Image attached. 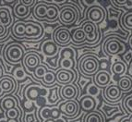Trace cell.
<instances>
[{
	"label": "cell",
	"mask_w": 132,
	"mask_h": 122,
	"mask_svg": "<svg viewBox=\"0 0 132 122\" xmlns=\"http://www.w3.org/2000/svg\"><path fill=\"white\" fill-rule=\"evenodd\" d=\"M122 59L123 62L125 63L127 66L128 64H131L132 62V49H128V51H126L125 53L122 55Z\"/></svg>",
	"instance_id": "obj_42"
},
{
	"label": "cell",
	"mask_w": 132,
	"mask_h": 122,
	"mask_svg": "<svg viewBox=\"0 0 132 122\" xmlns=\"http://www.w3.org/2000/svg\"><path fill=\"white\" fill-rule=\"evenodd\" d=\"M9 36V30L4 25L0 24V42H6Z\"/></svg>",
	"instance_id": "obj_41"
},
{
	"label": "cell",
	"mask_w": 132,
	"mask_h": 122,
	"mask_svg": "<svg viewBox=\"0 0 132 122\" xmlns=\"http://www.w3.org/2000/svg\"><path fill=\"white\" fill-rule=\"evenodd\" d=\"M124 7H126L127 9H132V0H127V3L124 6Z\"/></svg>",
	"instance_id": "obj_48"
},
{
	"label": "cell",
	"mask_w": 132,
	"mask_h": 122,
	"mask_svg": "<svg viewBox=\"0 0 132 122\" xmlns=\"http://www.w3.org/2000/svg\"><path fill=\"white\" fill-rule=\"evenodd\" d=\"M22 111L18 107H13V108L9 109L6 111V118L7 119H19L20 117H21Z\"/></svg>",
	"instance_id": "obj_34"
},
{
	"label": "cell",
	"mask_w": 132,
	"mask_h": 122,
	"mask_svg": "<svg viewBox=\"0 0 132 122\" xmlns=\"http://www.w3.org/2000/svg\"><path fill=\"white\" fill-rule=\"evenodd\" d=\"M122 107H123L124 114L128 117V114H132V94H128L122 100Z\"/></svg>",
	"instance_id": "obj_32"
},
{
	"label": "cell",
	"mask_w": 132,
	"mask_h": 122,
	"mask_svg": "<svg viewBox=\"0 0 132 122\" xmlns=\"http://www.w3.org/2000/svg\"><path fill=\"white\" fill-rule=\"evenodd\" d=\"M58 108L61 111L62 115H64L67 118H75L80 110L77 100H67L60 104Z\"/></svg>",
	"instance_id": "obj_9"
},
{
	"label": "cell",
	"mask_w": 132,
	"mask_h": 122,
	"mask_svg": "<svg viewBox=\"0 0 132 122\" xmlns=\"http://www.w3.org/2000/svg\"><path fill=\"white\" fill-rule=\"evenodd\" d=\"M25 25L26 23L23 22L22 20L15 22L11 28V32L13 34L14 37L18 38V39H22L25 32Z\"/></svg>",
	"instance_id": "obj_27"
},
{
	"label": "cell",
	"mask_w": 132,
	"mask_h": 122,
	"mask_svg": "<svg viewBox=\"0 0 132 122\" xmlns=\"http://www.w3.org/2000/svg\"><path fill=\"white\" fill-rule=\"evenodd\" d=\"M101 110L103 113H104L105 117L112 118L117 113H119V107L118 105H111V104H104L102 105Z\"/></svg>",
	"instance_id": "obj_30"
},
{
	"label": "cell",
	"mask_w": 132,
	"mask_h": 122,
	"mask_svg": "<svg viewBox=\"0 0 132 122\" xmlns=\"http://www.w3.org/2000/svg\"><path fill=\"white\" fill-rule=\"evenodd\" d=\"M127 45L120 37L109 36L103 42V51L109 56L123 55L126 52Z\"/></svg>",
	"instance_id": "obj_3"
},
{
	"label": "cell",
	"mask_w": 132,
	"mask_h": 122,
	"mask_svg": "<svg viewBox=\"0 0 132 122\" xmlns=\"http://www.w3.org/2000/svg\"><path fill=\"white\" fill-rule=\"evenodd\" d=\"M43 83L46 87H50L52 85L55 84V82H56L55 80V72L53 70H48L42 79Z\"/></svg>",
	"instance_id": "obj_33"
},
{
	"label": "cell",
	"mask_w": 132,
	"mask_h": 122,
	"mask_svg": "<svg viewBox=\"0 0 132 122\" xmlns=\"http://www.w3.org/2000/svg\"><path fill=\"white\" fill-rule=\"evenodd\" d=\"M44 122H55V120H54V119H47V120H44Z\"/></svg>",
	"instance_id": "obj_53"
},
{
	"label": "cell",
	"mask_w": 132,
	"mask_h": 122,
	"mask_svg": "<svg viewBox=\"0 0 132 122\" xmlns=\"http://www.w3.org/2000/svg\"><path fill=\"white\" fill-rule=\"evenodd\" d=\"M119 122H132V114L129 116V118H123Z\"/></svg>",
	"instance_id": "obj_49"
},
{
	"label": "cell",
	"mask_w": 132,
	"mask_h": 122,
	"mask_svg": "<svg viewBox=\"0 0 132 122\" xmlns=\"http://www.w3.org/2000/svg\"><path fill=\"white\" fill-rule=\"evenodd\" d=\"M58 20L62 24L69 26L73 24H79L81 20V14L77 5H75L72 1L67 2L65 5L61 6V9L59 10Z\"/></svg>",
	"instance_id": "obj_1"
},
{
	"label": "cell",
	"mask_w": 132,
	"mask_h": 122,
	"mask_svg": "<svg viewBox=\"0 0 132 122\" xmlns=\"http://www.w3.org/2000/svg\"><path fill=\"white\" fill-rule=\"evenodd\" d=\"M60 95L64 100H76L79 95V89L75 83L63 85L60 89Z\"/></svg>",
	"instance_id": "obj_15"
},
{
	"label": "cell",
	"mask_w": 132,
	"mask_h": 122,
	"mask_svg": "<svg viewBox=\"0 0 132 122\" xmlns=\"http://www.w3.org/2000/svg\"><path fill=\"white\" fill-rule=\"evenodd\" d=\"M106 10L101 6H93L86 11V18L94 24H99L106 19Z\"/></svg>",
	"instance_id": "obj_10"
},
{
	"label": "cell",
	"mask_w": 132,
	"mask_h": 122,
	"mask_svg": "<svg viewBox=\"0 0 132 122\" xmlns=\"http://www.w3.org/2000/svg\"><path fill=\"white\" fill-rule=\"evenodd\" d=\"M127 69H128V66L123 61H120V60L114 62L111 66L112 73L116 76H118V77H122L127 72Z\"/></svg>",
	"instance_id": "obj_26"
},
{
	"label": "cell",
	"mask_w": 132,
	"mask_h": 122,
	"mask_svg": "<svg viewBox=\"0 0 132 122\" xmlns=\"http://www.w3.org/2000/svg\"><path fill=\"white\" fill-rule=\"evenodd\" d=\"M130 71H131V73H132V62H131V64H130Z\"/></svg>",
	"instance_id": "obj_57"
},
{
	"label": "cell",
	"mask_w": 132,
	"mask_h": 122,
	"mask_svg": "<svg viewBox=\"0 0 132 122\" xmlns=\"http://www.w3.org/2000/svg\"><path fill=\"white\" fill-rule=\"evenodd\" d=\"M80 3L81 4H84V5H86L87 7H93V6H94V5H96V1H93V2H90V3H88L87 1H80Z\"/></svg>",
	"instance_id": "obj_47"
},
{
	"label": "cell",
	"mask_w": 132,
	"mask_h": 122,
	"mask_svg": "<svg viewBox=\"0 0 132 122\" xmlns=\"http://www.w3.org/2000/svg\"><path fill=\"white\" fill-rule=\"evenodd\" d=\"M14 15L15 17H17L18 19H20V20H24L30 15V12H31V9L26 6H24L21 3H19L14 7L13 9Z\"/></svg>",
	"instance_id": "obj_25"
},
{
	"label": "cell",
	"mask_w": 132,
	"mask_h": 122,
	"mask_svg": "<svg viewBox=\"0 0 132 122\" xmlns=\"http://www.w3.org/2000/svg\"><path fill=\"white\" fill-rule=\"evenodd\" d=\"M117 85L122 93H128L132 91V78L128 75H123L117 80Z\"/></svg>",
	"instance_id": "obj_22"
},
{
	"label": "cell",
	"mask_w": 132,
	"mask_h": 122,
	"mask_svg": "<svg viewBox=\"0 0 132 122\" xmlns=\"http://www.w3.org/2000/svg\"><path fill=\"white\" fill-rule=\"evenodd\" d=\"M0 87L2 88L3 92H4L5 96L9 95L15 92L17 82L12 77L6 76V77L0 78Z\"/></svg>",
	"instance_id": "obj_17"
},
{
	"label": "cell",
	"mask_w": 132,
	"mask_h": 122,
	"mask_svg": "<svg viewBox=\"0 0 132 122\" xmlns=\"http://www.w3.org/2000/svg\"><path fill=\"white\" fill-rule=\"evenodd\" d=\"M44 35V27L39 22L29 21L25 25V32L22 39L39 40Z\"/></svg>",
	"instance_id": "obj_7"
},
{
	"label": "cell",
	"mask_w": 132,
	"mask_h": 122,
	"mask_svg": "<svg viewBox=\"0 0 132 122\" xmlns=\"http://www.w3.org/2000/svg\"><path fill=\"white\" fill-rule=\"evenodd\" d=\"M47 71H48V69H47V68L44 66V65H39V66L32 71V73L37 80H42Z\"/></svg>",
	"instance_id": "obj_38"
},
{
	"label": "cell",
	"mask_w": 132,
	"mask_h": 122,
	"mask_svg": "<svg viewBox=\"0 0 132 122\" xmlns=\"http://www.w3.org/2000/svg\"><path fill=\"white\" fill-rule=\"evenodd\" d=\"M59 46L52 40L44 41L42 44V52L46 58H54L59 53Z\"/></svg>",
	"instance_id": "obj_16"
},
{
	"label": "cell",
	"mask_w": 132,
	"mask_h": 122,
	"mask_svg": "<svg viewBox=\"0 0 132 122\" xmlns=\"http://www.w3.org/2000/svg\"><path fill=\"white\" fill-rule=\"evenodd\" d=\"M59 99V88L57 86H55L49 91V103L52 104H55Z\"/></svg>",
	"instance_id": "obj_37"
},
{
	"label": "cell",
	"mask_w": 132,
	"mask_h": 122,
	"mask_svg": "<svg viewBox=\"0 0 132 122\" xmlns=\"http://www.w3.org/2000/svg\"><path fill=\"white\" fill-rule=\"evenodd\" d=\"M55 80L58 84L61 85L74 83L77 80V73L74 69H58L55 71Z\"/></svg>",
	"instance_id": "obj_11"
},
{
	"label": "cell",
	"mask_w": 132,
	"mask_h": 122,
	"mask_svg": "<svg viewBox=\"0 0 132 122\" xmlns=\"http://www.w3.org/2000/svg\"><path fill=\"white\" fill-rule=\"evenodd\" d=\"M108 122H118V121H117V119H113V120H110V121H108Z\"/></svg>",
	"instance_id": "obj_56"
},
{
	"label": "cell",
	"mask_w": 132,
	"mask_h": 122,
	"mask_svg": "<svg viewBox=\"0 0 132 122\" xmlns=\"http://www.w3.org/2000/svg\"><path fill=\"white\" fill-rule=\"evenodd\" d=\"M47 93L46 89H42L40 85H37L35 83H31L28 84L24 89L23 95L28 101L34 102L36 100L39 99L41 95H45Z\"/></svg>",
	"instance_id": "obj_12"
},
{
	"label": "cell",
	"mask_w": 132,
	"mask_h": 122,
	"mask_svg": "<svg viewBox=\"0 0 132 122\" xmlns=\"http://www.w3.org/2000/svg\"><path fill=\"white\" fill-rule=\"evenodd\" d=\"M59 59L62 58H72L76 59V50L71 46L62 47L59 50Z\"/></svg>",
	"instance_id": "obj_29"
},
{
	"label": "cell",
	"mask_w": 132,
	"mask_h": 122,
	"mask_svg": "<svg viewBox=\"0 0 132 122\" xmlns=\"http://www.w3.org/2000/svg\"><path fill=\"white\" fill-rule=\"evenodd\" d=\"M78 69L82 75L92 77L100 70V61L98 55L93 53H87L80 56L78 61Z\"/></svg>",
	"instance_id": "obj_2"
},
{
	"label": "cell",
	"mask_w": 132,
	"mask_h": 122,
	"mask_svg": "<svg viewBox=\"0 0 132 122\" xmlns=\"http://www.w3.org/2000/svg\"><path fill=\"white\" fill-rule=\"evenodd\" d=\"M47 63H48L51 68L56 69L58 65H59V55H55L54 58H47Z\"/></svg>",
	"instance_id": "obj_43"
},
{
	"label": "cell",
	"mask_w": 132,
	"mask_h": 122,
	"mask_svg": "<svg viewBox=\"0 0 132 122\" xmlns=\"http://www.w3.org/2000/svg\"><path fill=\"white\" fill-rule=\"evenodd\" d=\"M23 120H24V122H34L35 121V118H34L33 114H28Z\"/></svg>",
	"instance_id": "obj_46"
},
{
	"label": "cell",
	"mask_w": 132,
	"mask_h": 122,
	"mask_svg": "<svg viewBox=\"0 0 132 122\" xmlns=\"http://www.w3.org/2000/svg\"><path fill=\"white\" fill-rule=\"evenodd\" d=\"M17 104H18V100L15 96L11 95H6L2 98V100L0 101V107L1 109L4 111H7L9 109L13 108V107H17Z\"/></svg>",
	"instance_id": "obj_23"
},
{
	"label": "cell",
	"mask_w": 132,
	"mask_h": 122,
	"mask_svg": "<svg viewBox=\"0 0 132 122\" xmlns=\"http://www.w3.org/2000/svg\"><path fill=\"white\" fill-rule=\"evenodd\" d=\"M121 26L124 30H132V11L126 12L121 17Z\"/></svg>",
	"instance_id": "obj_31"
},
{
	"label": "cell",
	"mask_w": 132,
	"mask_h": 122,
	"mask_svg": "<svg viewBox=\"0 0 132 122\" xmlns=\"http://www.w3.org/2000/svg\"><path fill=\"white\" fill-rule=\"evenodd\" d=\"M103 97L104 99V102L107 103L108 104L114 105L120 103L123 98V93L117 84H109L104 88Z\"/></svg>",
	"instance_id": "obj_6"
},
{
	"label": "cell",
	"mask_w": 132,
	"mask_h": 122,
	"mask_svg": "<svg viewBox=\"0 0 132 122\" xmlns=\"http://www.w3.org/2000/svg\"><path fill=\"white\" fill-rule=\"evenodd\" d=\"M23 56H24V48L21 44L17 43H10L5 47L4 58L9 64H19L22 61Z\"/></svg>",
	"instance_id": "obj_4"
},
{
	"label": "cell",
	"mask_w": 132,
	"mask_h": 122,
	"mask_svg": "<svg viewBox=\"0 0 132 122\" xmlns=\"http://www.w3.org/2000/svg\"><path fill=\"white\" fill-rule=\"evenodd\" d=\"M79 107L85 112H90L95 110L96 107V101L93 97L90 95H84L79 100Z\"/></svg>",
	"instance_id": "obj_20"
},
{
	"label": "cell",
	"mask_w": 132,
	"mask_h": 122,
	"mask_svg": "<svg viewBox=\"0 0 132 122\" xmlns=\"http://www.w3.org/2000/svg\"><path fill=\"white\" fill-rule=\"evenodd\" d=\"M39 117L43 120L52 119V108L48 107H43L39 109Z\"/></svg>",
	"instance_id": "obj_36"
},
{
	"label": "cell",
	"mask_w": 132,
	"mask_h": 122,
	"mask_svg": "<svg viewBox=\"0 0 132 122\" xmlns=\"http://www.w3.org/2000/svg\"><path fill=\"white\" fill-rule=\"evenodd\" d=\"M53 41L58 46L66 47L71 43V33L66 26L57 27L53 33Z\"/></svg>",
	"instance_id": "obj_8"
},
{
	"label": "cell",
	"mask_w": 132,
	"mask_h": 122,
	"mask_svg": "<svg viewBox=\"0 0 132 122\" xmlns=\"http://www.w3.org/2000/svg\"><path fill=\"white\" fill-rule=\"evenodd\" d=\"M20 2L21 3V4L24 5V6H26V7L31 9L32 6H34V4L37 3V1H36V0H21V1H20Z\"/></svg>",
	"instance_id": "obj_45"
},
{
	"label": "cell",
	"mask_w": 132,
	"mask_h": 122,
	"mask_svg": "<svg viewBox=\"0 0 132 122\" xmlns=\"http://www.w3.org/2000/svg\"><path fill=\"white\" fill-rule=\"evenodd\" d=\"M83 122H105V118L102 112L93 110L88 112L84 116Z\"/></svg>",
	"instance_id": "obj_24"
},
{
	"label": "cell",
	"mask_w": 132,
	"mask_h": 122,
	"mask_svg": "<svg viewBox=\"0 0 132 122\" xmlns=\"http://www.w3.org/2000/svg\"><path fill=\"white\" fill-rule=\"evenodd\" d=\"M44 2L48 5L45 20L50 22L56 21L58 20V16H59V7H58V6L51 2H47V1H44Z\"/></svg>",
	"instance_id": "obj_21"
},
{
	"label": "cell",
	"mask_w": 132,
	"mask_h": 122,
	"mask_svg": "<svg viewBox=\"0 0 132 122\" xmlns=\"http://www.w3.org/2000/svg\"><path fill=\"white\" fill-rule=\"evenodd\" d=\"M82 30L85 32L86 42L84 44H88L89 45L96 44L100 41L101 34H100L99 28L93 22H90L89 20H86L81 25Z\"/></svg>",
	"instance_id": "obj_5"
},
{
	"label": "cell",
	"mask_w": 132,
	"mask_h": 122,
	"mask_svg": "<svg viewBox=\"0 0 132 122\" xmlns=\"http://www.w3.org/2000/svg\"><path fill=\"white\" fill-rule=\"evenodd\" d=\"M90 80H92V79H90V77H88V78H80V80H79V88L82 90V89H83L86 85L89 84V83H90Z\"/></svg>",
	"instance_id": "obj_44"
},
{
	"label": "cell",
	"mask_w": 132,
	"mask_h": 122,
	"mask_svg": "<svg viewBox=\"0 0 132 122\" xmlns=\"http://www.w3.org/2000/svg\"><path fill=\"white\" fill-rule=\"evenodd\" d=\"M71 42L74 45H81L86 42V35L81 27L74 28L70 31Z\"/></svg>",
	"instance_id": "obj_19"
},
{
	"label": "cell",
	"mask_w": 132,
	"mask_h": 122,
	"mask_svg": "<svg viewBox=\"0 0 132 122\" xmlns=\"http://www.w3.org/2000/svg\"><path fill=\"white\" fill-rule=\"evenodd\" d=\"M12 22L10 10L7 7H0V24L4 25L7 28Z\"/></svg>",
	"instance_id": "obj_28"
},
{
	"label": "cell",
	"mask_w": 132,
	"mask_h": 122,
	"mask_svg": "<svg viewBox=\"0 0 132 122\" xmlns=\"http://www.w3.org/2000/svg\"><path fill=\"white\" fill-rule=\"evenodd\" d=\"M47 9H48V5L44 3V1H40V2L36 3L32 10L34 18L37 19L38 20H45Z\"/></svg>",
	"instance_id": "obj_18"
},
{
	"label": "cell",
	"mask_w": 132,
	"mask_h": 122,
	"mask_svg": "<svg viewBox=\"0 0 132 122\" xmlns=\"http://www.w3.org/2000/svg\"><path fill=\"white\" fill-rule=\"evenodd\" d=\"M129 44H130V46H131V48H132V37L130 38V40H129Z\"/></svg>",
	"instance_id": "obj_55"
},
{
	"label": "cell",
	"mask_w": 132,
	"mask_h": 122,
	"mask_svg": "<svg viewBox=\"0 0 132 122\" xmlns=\"http://www.w3.org/2000/svg\"><path fill=\"white\" fill-rule=\"evenodd\" d=\"M86 87H87V93H88V95L92 96V97L98 96L99 93H101V89L99 87H97L94 83H89Z\"/></svg>",
	"instance_id": "obj_39"
},
{
	"label": "cell",
	"mask_w": 132,
	"mask_h": 122,
	"mask_svg": "<svg viewBox=\"0 0 132 122\" xmlns=\"http://www.w3.org/2000/svg\"><path fill=\"white\" fill-rule=\"evenodd\" d=\"M55 122H68V120L66 119L65 118H63V117H61V118H59L58 119L55 120Z\"/></svg>",
	"instance_id": "obj_50"
},
{
	"label": "cell",
	"mask_w": 132,
	"mask_h": 122,
	"mask_svg": "<svg viewBox=\"0 0 132 122\" xmlns=\"http://www.w3.org/2000/svg\"><path fill=\"white\" fill-rule=\"evenodd\" d=\"M60 69H72L76 66V59L72 58H62L59 59Z\"/></svg>",
	"instance_id": "obj_35"
},
{
	"label": "cell",
	"mask_w": 132,
	"mask_h": 122,
	"mask_svg": "<svg viewBox=\"0 0 132 122\" xmlns=\"http://www.w3.org/2000/svg\"><path fill=\"white\" fill-rule=\"evenodd\" d=\"M0 78H2V68L0 66Z\"/></svg>",
	"instance_id": "obj_54"
},
{
	"label": "cell",
	"mask_w": 132,
	"mask_h": 122,
	"mask_svg": "<svg viewBox=\"0 0 132 122\" xmlns=\"http://www.w3.org/2000/svg\"><path fill=\"white\" fill-rule=\"evenodd\" d=\"M22 64L27 70L32 72L39 65H41V55L34 51L28 52L23 56Z\"/></svg>",
	"instance_id": "obj_13"
},
{
	"label": "cell",
	"mask_w": 132,
	"mask_h": 122,
	"mask_svg": "<svg viewBox=\"0 0 132 122\" xmlns=\"http://www.w3.org/2000/svg\"><path fill=\"white\" fill-rule=\"evenodd\" d=\"M13 75L16 80H22L26 77L25 71L21 66H18L17 68H15V69L13 70Z\"/></svg>",
	"instance_id": "obj_40"
},
{
	"label": "cell",
	"mask_w": 132,
	"mask_h": 122,
	"mask_svg": "<svg viewBox=\"0 0 132 122\" xmlns=\"http://www.w3.org/2000/svg\"><path fill=\"white\" fill-rule=\"evenodd\" d=\"M7 122H20L19 119H7Z\"/></svg>",
	"instance_id": "obj_52"
},
{
	"label": "cell",
	"mask_w": 132,
	"mask_h": 122,
	"mask_svg": "<svg viewBox=\"0 0 132 122\" xmlns=\"http://www.w3.org/2000/svg\"><path fill=\"white\" fill-rule=\"evenodd\" d=\"M4 96H5V93H4V92H3L2 88L0 87V98H3Z\"/></svg>",
	"instance_id": "obj_51"
},
{
	"label": "cell",
	"mask_w": 132,
	"mask_h": 122,
	"mask_svg": "<svg viewBox=\"0 0 132 122\" xmlns=\"http://www.w3.org/2000/svg\"><path fill=\"white\" fill-rule=\"evenodd\" d=\"M111 82V74L107 70L102 69L99 70L93 76V83L100 89L105 88L110 84Z\"/></svg>",
	"instance_id": "obj_14"
}]
</instances>
